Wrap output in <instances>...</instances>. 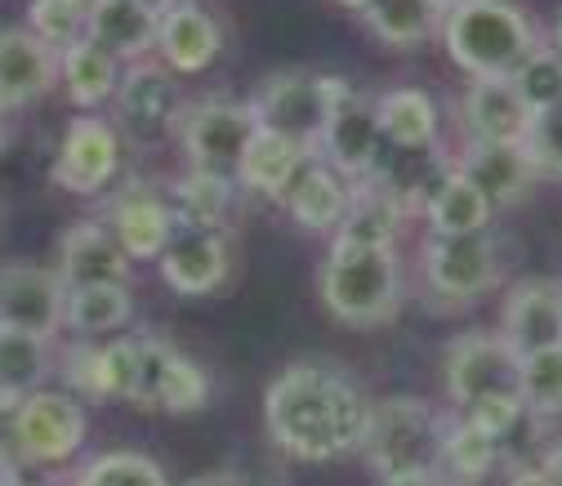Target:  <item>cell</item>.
<instances>
[{
    "label": "cell",
    "instance_id": "31",
    "mask_svg": "<svg viewBox=\"0 0 562 486\" xmlns=\"http://www.w3.org/2000/svg\"><path fill=\"white\" fill-rule=\"evenodd\" d=\"M170 211L179 228H224L233 211V179L210 174V170H188L170 183Z\"/></svg>",
    "mask_w": 562,
    "mask_h": 486
},
{
    "label": "cell",
    "instance_id": "32",
    "mask_svg": "<svg viewBox=\"0 0 562 486\" xmlns=\"http://www.w3.org/2000/svg\"><path fill=\"white\" fill-rule=\"evenodd\" d=\"M367 27L384 41V45H419L442 32V19L447 10L438 5V0H371V5L362 10Z\"/></svg>",
    "mask_w": 562,
    "mask_h": 486
},
{
    "label": "cell",
    "instance_id": "14",
    "mask_svg": "<svg viewBox=\"0 0 562 486\" xmlns=\"http://www.w3.org/2000/svg\"><path fill=\"white\" fill-rule=\"evenodd\" d=\"M112 99H116V121L134 144H157V138L175 134L179 90L166 63H148V58L130 63Z\"/></svg>",
    "mask_w": 562,
    "mask_h": 486
},
{
    "label": "cell",
    "instance_id": "8",
    "mask_svg": "<svg viewBox=\"0 0 562 486\" xmlns=\"http://www.w3.org/2000/svg\"><path fill=\"white\" fill-rule=\"evenodd\" d=\"M419 259H425V286L451 304H473L505 276V250L491 233L429 237Z\"/></svg>",
    "mask_w": 562,
    "mask_h": 486
},
{
    "label": "cell",
    "instance_id": "5",
    "mask_svg": "<svg viewBox=\"0 0 562 486\" xmlns=\"http://www.w3.org/2000/svg\"><path fill=\"white\" fill-rule=\"evenodd\" d=\"M344 77L308 72V67H286V72H268L250 99L255 121L281 138H295L300 148L317 152V138L326 125V112L335 103V90Z\"/></svg>",
    "mask_w": 562,
    "mask_h": 486
},
{
    "label": "cell",
    "instance_id": "10",
    "mask_svg": "<svg viewBox=\"0 0 562 486\" xmlns=\"http://www.w3.org/2000/svg\"><path fill=\"white\" fill-rule=\"evenodd\" d=\"M10 438L23 464H63L86 442V410L77 397L41 388L10 410Z\"/></svg>",
    "mask_w": 562,
    "mask_h": 486
},
{
    "label": "cell",
    "instance_id": "40",
    "mask_svg": "<svg viewBox=\"0 0 562 486\" xmlns=\"http://www.w3.org/2000/svg\"><path fill=\"white\" fill-rule=\"evenodd\" d=\"M522 148H527L536 174L562 179V103H553V108L531 116V134H527Z\"/></svg>",
    "mask_w": 562,
    "mask_h": 486
},
{
    "label": "cell",
    "instance_id": "49",
    "mask_svg": "<svg viewBox=\"0 0 562 486\" xmlns=\"http://www.w3.org/2000/svg\"><path fill=\"white\" fill-rule=\"evenodd\" d=\"M339 5H348V10H367L371 0H339Z\"/></svg>",
    "mask_w": 562,
    "mask_h": 486
},
{
    "label": "cell",
    "instance_id": "34",
    "mask_svg": "<svg viewBox=\"0 0 562 486\" xmlns=\"http://www.w3.org/2000/svg\"><path fill=\"white\" fill-rule=\"evenodd\" d=\"M134 317V295L130 286H86V291H67V330H77L81 339L112 335L130 326Z\"/></svg>",
    "mask_w": 562,
    "mask_h": 486
},
{
    "label": "cell",
    "instance_id": "50",
    "mask_svg": "<svg viewBox=\"0 0 562 486\" xmlns=\"http://www.w3.org/2000/svg\"><path fill=\"white\" fill-rule=\"evenodd\" d=\"M438 5H442V10H451V5H460V0H438Z\"/></svg>",
    "mask_w": 562,
    "mask_h": 486
},
{
    "label": "cell",
    "instance_id": "43",
    "mask_svg": "<svg viewBox=\"0 0 562 486\" xmlns=\"http://www.w3.org/2000/svg\"><path fill=\"white\" fill-rule=\"evenodd\" d=\"M384 486H451V477H442V468H429V473H406V477H384Z\"/></svg>",
    "mask_w": 562,
    "mask_h": 486
},
{
    "label": "cell",
    "instance_id": "28",
    "mask_svg": "<svg viewBox=\"0 0 562 486\" xmlns=\"http://www.w3.org/2000/svg\"><path fill=\"white\" fill-rule=\"evenodd\" d=\"M375 116H380V134L384 144H393L397 152H429L438 144V108L425 90H389L375 99Z\"/></svg>",
    "mask_w": 562,
    "mask_h": 486
},
{
    "label": "cell",
    "instance_id": "37",
    "mask_svg": "<svg viewBox=\"0 0 562 486\" xmlns=\"http://www.w3.org/2000/svg\"><path fill=\"white\" fill-rule=\"evenodd\" d=\"M518 397H522V410L540 415V420H549V415H562V349L522 358Z\"/></svg>",
    "mask_w": 562,
    "mask_h": 486
},
{
    "label": "cell",
    "instance_id": "38",
    "mask_svg": "<svg viewBox=\"0 0 562 486\" xmlns=\"http://www.w3.org/2000/svg\"><path fill=\"white\" fill-rule=\"evenodd\" d=\"M90 5L81 0H32L27 5V32L41 36L49 49H67L86 36Z\"/></svg>",
    "mask_w": 562,
    "mask_h": 486
},
{
    "label": "cell",
    "instance_id": "33",
    "mask_svg": "<svg viewBox=\"0 0 562 486\" xmlns=\"http://www.w3.org/2000/svg\"><path fill=\"white\" fill-rule=\"evenodd\" d=\"M496 205H491L464 174H451L425 205V219L434 228V237H469V233H486Z\"/></svg>",
    "mask_w": 562,
    "mask_h": 486
},
{
    "label": "cell",
    "instance_id": "48",
    "mask_svg": "<svg viewBox=\"0 0 562 486\" xmlns=\"http://www.w3.org/2000/svg\"><path fill=\"white\" fill-rule=\"evenodd\" d=\"M553 49L562 54V14H558V23H553Z\"/></svg>",
    "mask_w": 562,
    "mask_h": 486
},
{
    "label": "cell",
    "instance_id": "30",
    "mask_svg": "<svg viewBox=\"0 0 562 486\" xmlns=\"http://www.w3.org/2000/svg\"><path fill=\"white\" fill-rule=\"evenodd\" d=\"M49 366V339L0 326V406H5V415L32 393H41Z\"/></svg>",
    "mask_w": 562,
    "mask_h": 486
},
{
    "label": "cell",
    "instance_id": "17",
    "mask_svg": "<svg viewBox=\"0 0 562 486\" xmlns=\"http://www.w3.org/2000/svg\"><path fill=\"white\" fill-rule=\"evenodd\" d=\"M228 268L233 241L224 228H179L161 255V282L183 299H201L228 282Z\"/></svg>",
    "mask_w": 562,
    "mask_h": 486
},
{
    "label": "cell",
    "instance_id": "26",
    "mask_svg": "<svg viewBox=\"0 0 562 486\" xmlns=\"http://www.w3.org/2000/svg\"><path fill=\"white\" fill-rule=\"evenodd\" d=\"M281 205H286V215L308 228V233H335L344 211H348V179H339L326 161L308 157L300 166V174L291 179V188L281 192Z\"/></svg>",
    "mask_w": 562,
    "mask_h": 486
},
{
    "label": "cell",
    "instance_id": "52",
    "mask_svg": "<svg viewBox=\"0 0 562 486\" xmlns=\"http://www.w3.org/2000/svg\"><path fill=\"white\" fill-rule=\"evenodd\" d=\"M81 5H94V0H81Z\"/></svg>",
    "mask_w": 562,
    "mask_h": 486
},
{
    "label": "cell",
    "instance_id": "16",
    "mask_svg": "<svg viewBox=\"0 0 562 486\" xmlns=\"http://www.w3.org/2000/svg\"><path fill=\"white\" fill-rule=\"evenodd\" d=\"M108 233L130 259H161L166 246L175 241L179 224L170 211V196L157 192L144 179H130L112 201H108Z\"/></svg>",
    "mask_w": 562,
    "mask_h": 486
},
{
    "label": "cell",
    "instance_id": "47",
    "mask_svg": "<svg viewBox=\"0 0 562 486\" xmlns=\"http://www.w3.org/2000/svg\"><path fill=\"white\" fill-rule=\"evenodd\" d=\"M0 486H45V482H36L27 473H14V477H0Z\"/></svg>",
    "mask_w": 562,
    "mask_h": 486
},
{
    "label": "cell",
    "instance_id": "22",
    "mask_svg": "<svg viewBox=\"0 0 562 486\" xmlns=\"http://www.w3.org/2000/svg\"><path fill=\"white\" fill-rule=\"evenodd\" d=\"M460 116L473 144H527L531 134V108L522 103L514 81H469Z\"/></svg>",
    "mask_w": 562,
    "mask_h": 486
},
{
    "label": "cell",
    "instance_id": "51",
    "mask_svg": "<svg viewBox=\"0 0 562 486\" xmlns=\"http://www.w3.org/2000/svg\"><path fill=\"white\" fill-rule=\"evenodd\" d=\"M157 5H161V10H166V5H179V0H157Z\"/></svg>",
    "mask_w": 562,
    "mask_h": 486
},
{
    "label": "cell",
    "instance_id": "29",
    "mask_svg": "<svg viewBox=\"0 0 562 486\" xmlns=\"http://www.w3.org/2000/svg\"><path fill=\"white\" fill-rule=\"evenodd\" d=\"M58 81L67 86V99H72L77 108H99L121 86V63L103 45L81 36L77 45L58 49Z\"/></svg>",
    "mask_w": 562,
    "mask_h": 486
},
{
    "label": "cell",
    "instance_id": "21",
    "mask_svg": "<svg viewBox=\"0 0 562 486\" xmlns=\"http://www.w3.org/2000/svg\"><path fill=\"white\" fill-rule=\"evenodd\" d=\"M456 174H464L491 205H518L527 201L531 183L540 179L522 144H464L456 157Z\"/></svg>",
    "mask_w": 562,
    "mask_h": 486
},
{
    "label": "cell",
    "instance_id": "39",
    "mask_svg": "<svg viewBox=\"0 0 562 486\" xmlns=\"http://www.w3.org/2000/svg\"><path fill=\"white\" fill-rule=\"evenodd\" d=\"M509 81L522 94V103L531 108V116L544 112V108H553V103H562V54L553 45H540Z\"/></svg>",
    "mask_w": 562,
    "mask_h": 486
},
{
    "label": "cell",
    "instance_id": "9",
    "mask_svg": "<svg viewBox=\"0 0 562 486\" xmlns=\"http://www.w3.org/2000/svg\"><path fill=\"white\" fill-rule=\"evenodd\" d=\"M447 397L456 406H477L486 397H518L522 358L501 339V330H464L447 349Z\"/></svg>",
    "mask_w": 562,
    "mask_h": 486
},
{
    "label": "cell",
    "instance_id": "42",
    "mask_svg": "<svg viewBox=\"0 0 562 486\" xmlns=\"http://www.w3.org/2000/svg\"><path fill=\"white\" fill-rule=\"evenodd\" d=\"M14 473H27V464H23V455H19V447H14L10 429H5L0 433V477H14Z\"/></svg>",
    "mask_w": 562,
    "mask_h": 486
},
{
    "label": "cell",
    "instance_id": "4",
    "mask_svg": "<svg viewBox=\"0 0 562 486\" xmlns=\"http://www.w3.org/2000/svg\"><path fill=\"white\" fill-rule=\"evenodd\" d=\"M442 438L447 420L425 397H384L371 410V429L362 442L367 464L380 477H406V473H429L442 464Z\"/></svg>",
    "mask_w": 562,
    "mask_h": 486
},
{
    "label": "cell",
    "instance_id": "19",
    "mask_svg": "<svg viewBox=\"0 0 562 486\" xmlns=\"http://www.w3.org/2000/svg\"><path fill=\"white\" fill-rule=\"evenodd\" d=\"M58 81V49L27 27H0V112L45 99Z\"/></svg>",
    "mask_w": 562,
    "mask_h": 486
},
{
    "label": "cell",
    "instance_id": "44",
    "mask_svg": "<svg viewBox=\"0 0 562 486\" xmlns=\"http://www.w3.org/2000/svg\"><path fill=\"white\" fill-rule=\"evenodd\" d=\"M183 486H250V482L241 473H233V468H215V473H201V477H192Z\"/></svg>",
    "mask_w": 562,
    "mask_h": 486
},
{
    "label": "cell",
    "instance_id": "27",
    "mask_svg": "<svg viewBox=\"0 0 562 486\" xmlns=\"http://www.w3.org/2000/svg\"><path fill=\"white\" fill-rule=\"evenodd\" d=\"M313 152L308 148H300L295 138H281V134H272V129H255V138L246 144V152H241V161H237V183H246L250 192H259V196H272V201H281V192L291 188V179L300 174V166L308 161Z\"/></svg>",
    "mask_w": 562,
    "mask_h": 486
},
{
    "label": "cell",
    "instance_id": "20",
    "mask_svg": "<svg viewBox=\"0 0 562 486\" xmlns=\"http://www.w3.org/2000/svg\"><path fill=\"white\" fill-rule=\"evenodd\" d=\"M134 375H138V343L134 339H81L63 358V380L86 397H112L134 402Z\"/></svg>",
    "mask_w": 562,
    "mask_h": 486
},
{
    "label": "cell",
    "instance_id": "23",
    "mask_svg": "<svg viewBox=\"0 0 562 486\" xmlns=\"http://www.w3.org/2000/svg\"><path fill=\"white\" fill-rule=\"evenodd\" d=\"M157 27H161L157 0H94L90 19H86V36L94 45H103L116 63L144 58L157 45Z\"/></svg>",
    "mask_w": 562,
    "mask_h": 486
},
{
    "label": "cell",
    "instance_id": "13",
    "mask_svg": "<svg viewBox=\"0 0 562 486\" xmlns=\"http://www.w3.org/2000/svg\"><path fill=\"white\" fill-rule=\"evenodd\" d=\"M121 166V129L103 116H77L67 125L58 157H54V188L63 192H77V196H94L112 183Z\"/></svg>",
    "mask_w": 562,
    "mask_h": 486
},
{
    "label": "cell",
    "instance_id": "7",
    "mask_svg": "<svg viewBox=\"0 0 562 486\" xmlns=\"http://www.w3.org/2000/svg\"><path fill=\"white\" fill-rule=\"evenodd\" d=\"M384 134H380V116H375V99H367L353 86H339L335 103L326 112L322 138H317V161H326L339 179L362 183L384 166Z\"/></svg>",
    "mask_w": 562,
    "mask_h": 486
},
{
    "label": "cell",
    "instance_id": "36",
    "mask_svg": "<svg viewBox=\"0 0 562 486\" xmlns=\"http://www.w3.org/2000/svg\"><path fill=\"white\" fill-rule=\"evenodd\" d=\"M72 486H170V477L138 451H103L72 477Z\"/></svg>",
    "mask_w": 562,
    "mask_h": 486
},
{
    "label": "cell",
    "instance_id": "6",
    "mask_svg": "<svg viewBox=\"0 0 562 486\" xmlns=\"http://www.w3.org/2000/svg\"><path fill=\"white\" fill-rule=\"evenodd\" d=\"M259 121L250 99H196L188 108H179L175 116V134L192 161V170H210V174H237V161L246 152V144L255 138Z\"/></svg>",
    "mask_w": 562,
    "mask_h": 486
},
{
    "label": "cell",
    "instance_id": "35",
    "mask_svg": "<svg viewBox=\"0 0 562 486\" xmlns=\"http://www.w3.org/2000/svg\"><path fill=\"white\" fill-rule=\"evenodd\" d=\"M501 460V442L482 433L473 420H451L447 425V438H442V464L451 473V486L464 482V486H477L491 468Z\"/></svg>",
    "mask_w": 562,
    "mask_h": 486
},
{
    "label": "cell",
    "instance_id": "41",
    "mask_svg": "<svg viewBox=\"0 0 562 486\" xmlns=\"http://www.w3.org/2000/svg\"><path fill=\"white\" fill-rule=\"evenodd\" d=\"M522 397H486V402H477V406H469L464 410V420H473L482 433H491V438H505V433H514V425L522 420Z\"/></svg>",
    "mask_w": 562,
    "mask_h": 486
},
{
    "label": "cell",
    "instance_id": "24",
    "mask_svg": "<svg viewBox=\"0 0 562 486\" xmlns=\"http://www.w3.org/2000/svg\"><path fill=\"white\" fill-rule=\"evenodd\" d=\"M220 45H224V32L201 5L179 0V5L161 10L157 49H161L166 67H175V72H205V67L220 58Z\"/></svg>",
    "mask_w": 562,
    "mask_h": 486
},
{
    "label": "cell",
    "instance_id": "12",
    "mask_svg": "<svg viewBox=\"0 0 562 486\" xmlns=\"http://www.w3.org/2000/svg\"><path fill=\"white\" fill-rule=\"evenodd\" d=\"M67 321V286L54 268L5 263L0 268V326L54 339Z\"/></svg>",
    "mask_w": 562,
    "mask_h": 486
},
{
    "label": "cell",
    "instance_id": "3",
    "mask_svg": "<svg viewBox=\"0 0 562 486\" xmlns=\"http://www.w3.org/2000/svg\"><path fill=\"white\" fill-rule=\"evenodd\" d=\"M317 295L326 313L344 326H384L402 308V272L397 250L384 246H348L335 241L322 272Z\"/></svg>",
    "mask_w": 562,
    "mask_h": 486
},
{
    "label": "cell",
    "instance_id": "46",
    "mask_svg": "<svg viewBox=\"0 0 562 486\" xmlns=\"http://www.w3.org/2000/svg\"><path fill=\"white\" fill-rule=\"evenodd\" d=\"M540 468L549 473V482H553V486H562V442H558V447L544 455V464H540Z\"/></svg>",
    "mask_w": 562,
    "mask_h": 486
},
{
    "label": "cell",
    "instance_id": "1",
    "mask_svg": "<svg viewBox=\"0 0 562 486\" xmlns=\"http://www.w3.org/2000/svg\"><path fill=\"white\" fill-rule=\"evenodd\" d=\"M375 402L335 362H295L263 393V429L272 447L304 464L353 455L367 442Z\"/></svg>",
    "mask_w": 562,
    "mask_h": 486
},
{
    "label": "cell",
    "instance_id": "2",
    "mask_svg": "<svg viewBox=\"0 0 562 486\" xmlns=\"http://www.w3.org/2000/svg\"><path fill=\"white\" fill-rule=\"evenodd\" d=\"M442 41L473 81H509L540 49L536 23L514 0H460L442 19Z\"/></svg>",
    "mask_w": 562,
    "mask_h": 486
},
{
    "label": "cell",
    "instance_id": "25",
    "mask_svg": "<svg viewBox=\"0 0 562 486\" xmlns=\"http://www.w3.org/2000/svg\"><path fill=\"white\" fill-rule=\"evenodd\" d=\"M402 224H406V205L380 179H362V183H348V211L335 228V241L393 250Z\"/></svg>",
    "mask_w": 562,
    "mask_h": 486
},
{
    "label": "cell",
    "instance_id": "18",
    "mask_svg": "<svg viewBox=\"0 0 562 486\" xmlns=\"http://www.w3.org/2000/svg\"><path fill=\"white\" fill-rule=\"evenodd\" d=\"M67 291L86 286H130V255L116 246L103 219H81L58 241V268Z\"/></svg>",
    "mask_w": 562,
    "mask_h": 486
},
{
    "label": "cell",
    "instance_id": "45",
    "mask_svg": "<svg viewBox=\"0 0 562 486\" xmlns=\"http://www.w3.org/2000/svg\"><path fill=\"white\" fill-rule=\"evenodd\" d=\"M509 486H553V482H549V473H544L540 464H527V468H518V473L509 477Z\"/></svg>",
    "mask_w": 562,
    "mask_h": 486
},
{
    "label": "cell",
    "instance_id": "11",
    "mask_svg": "<svg viewBox=\"0 0 562 486\" xmlns=\"http://www.w3.org/2000/svg\"><path fill=\"white\" fill-rule=\"evenodd\" d=\"M138 375H134V406L144 410H170V415H192L210 397V375L179 353L161 335H138Z\"/></svg>",
    "mask_w": 562,
    "mask_h": 486
},
{
    "label": "cell",
    "instance_id": "53",
    "mask_svg": "<svg viewBox=\"0 0 562 486\" xmlns=\"http://www.w3.org/2000/svg\"><path fill=\"white\" fill-rule=\"evenodd\" d=\"M0 415H5V406H0Z\"/></svg>",
    "mask_w": 562,
    "mask_h": 486
},
{
    "label": "cell",
    "instance_id": "15",
    "mask_svg": "<svg viewBox=\"0 0 562 486\" xmlns=\"http://www.w3.org/2000/svg\"><path fill=\"white\" fill-rule=\"evenodd\" d=\"M501 339L518 358L562 349V282L558 276H522L501 304Z\"/></svg>",
    "mask_w": 562,
    "mask_h": 486
}]
</instances>
